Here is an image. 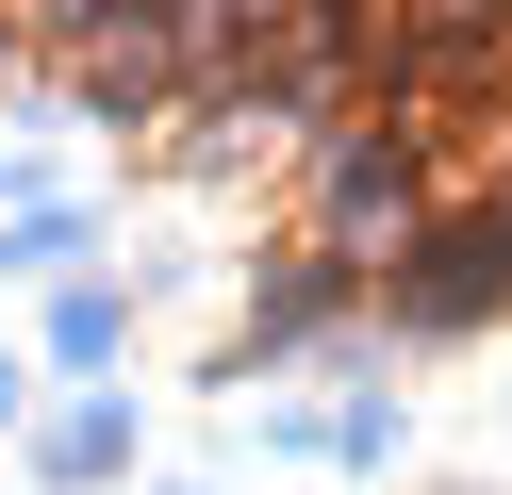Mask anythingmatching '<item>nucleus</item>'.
<instances>
[{
	"label": "nucleus",
	"instance_id": "obj_2",
	"mask_svg": "<svg viewBox=\"0 0 512 495\" xmlns=\"http://www.w3.org/2000/svg\"><path fill=\"white\" fill-rule=\"evenodd\" d=\"M380 314H397V330H479V314H512V182H496V198H446V215L380 264Z\"/></svg>",
	"mask_w": 512,
	"mask_h": 495
},
{
	"label": "nucleus",
	"instance_id": "obj_3",
	"mask_svg": "<svg viewBox=\"0 0 512 495\" xmlns=\"http://www.w3.org/2000/svg\"><path fill=\"white\" fill-rule=\"evenodd\" d=\"M347 297H364L347 264H281V281H265V314H248V347H314V330H347Z\"/></svg>",
	"mask_w": 512,
	"mask_h": 495
},
{
	"label": "nucleus",
	"instance_id": "obj_1",
	"mask_svg": "<svg viewBox=\"0 0 512 495\" xmlns=\"http://www.w3.org/2000/svg\"><path fill=\"white\" fill-rule=\"evenodd\" d=\"M430 215H446V165L413 149V132L347 116L331 149H314V264H347L364 297H380V264H397V248H413Z\"/></svg>",
	"mask_w": 512,
	"mask_h": 495
}]
</instances>
